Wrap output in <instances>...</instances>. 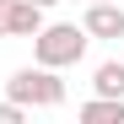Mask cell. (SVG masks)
<instances>
[{
    "label": "cell",
    "instance_id": "obj_1",
    "mask_svg": "<svg viewBox=\"0 0 124 124\" xmlns=\"http://www.w3.org/2000/svg\"><path fill=\"white\" fill-rule=\"evenodd\" d=\"M86 27H76V22H43L32 32V65H49V70H70L86 59Z\"/></svg>",
    "mask_w": 124,
    "mask_h": 124
},
{
    "label": "cell",
    "instance_id": "obj_2",
    "mask_svg": "<svg viewBox=\"0 0 124 124\" xmlns=\"http://www.w3.org/2000/svg\"><path fill=\"white\" fill-rule=\"evenodd\" d=\"M6 97L22 102V108H59V102H65V81L49 65H22V70H11Z\"/></svg>",
    "mask_w": 124,
    "mask_h": 124
},
{
    "label": "cell",
    "instance_id": "obj_3",
    "mask_svg": "<svg viewBox=\"0 0 124 124\" xmlns=\"http://www.w3.org/2000/svg\"><path fill=\"white\" fill-rule=\"evenodd\" d=\"M86 38H102V43H119L124 38V6L119 0H86V16H81Z\"/></svg>",
    "mask_w": 124,
    "mask_h": 124
},
{
    "label": "cell",
    "instance_id": "obj_4",
    "mask_svg": "<svg viewBox=\"0 0 124 124\" xmlns=\"http://www.w3.org/2000/svg\"><path fill=\"white\" fill-rule=\"evenodd\" d=\"M43 27V11L32 0H0V38H32Z\"/></svg>",
    "mask_w": 124,
    "mask_h": 124
},
{
    "label": "cell",
    "instance_id": "obj_5",
    "mask_svg": "<svg viewBox=\"0 0 124 124\" xmlns=\"http://www.w3.org/2000/svg\"><path fill=\"white\" fill-rule=\"evenodd\" d=\"M92 92L97 97H124V59H102L92 70Z\"/></svg>",
    "mask_w": 124,
    "mask_h": 124
},
{
    "label": "cell",
    "instance_id": "obj_6",
    "mask_svg": "<svg viewBox=\"0 0 124 124\" xmlns=\"http://www.w3.org/2000/svg\"><path fill=\"white\" fill-rule=\"evenodd\" d=\"M81 119L86 124H124V97H92V102H81Z\"/></svg>",
    "mask_w": 124,
    "mask_h": 124
},
{
    "label": "cell",
    "instance_id": "obj_7",
    "mask_svg": "<svg viewBox=\"0 0 124 124\" xmlns=\"http://www.w3.org/2000/svg\"><path fill=\"white\" fill-rule=\"evenodd\" d=\"M22 119H27V108H22V102H11V97L0 102V124H22Z\"/></svg>",
    "mask_w": 124,
    "mask_h": 124
},
{
    "label": "cell",
    "instance_id": "obj_8",
    "mask_svg": "<svg viewBox=\"0 0 124 124\" xmlns=\"http://www.w3.org/2000/svg\"><path fill=\"white\" fill-rule=\"evenodd\" d=\"M32 6H38V11H54V6H59V0H32Z\"/></svg>",
    "mask_w": 124,
    "mask_h": 124
}]
</instances>
